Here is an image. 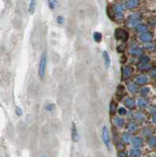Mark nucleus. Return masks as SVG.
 Here are the masks:
<instances>
[{
  "instance_id": "5701e85b",
  "label": "nucleus",
  "mask_w": 156,
  "mask_h": 157,
  "mask_svg": "<svg viewBox=\"0 0 156 157\" xmlns=\"http://www.w3.org/2000/svg\"><path fill=\"white\" fill-rule=\"evenodd\" d=\"M35 5H36V1L35 0H31L30 5H29V12L31 14H33L35 10Z\"/></svg>"
},
{
  "instance_id": "39448f33",
  "label": "nucleus",
  "mask_w": 156,
  "mask_h": 157,
  "mask_svg": "<svg viewBox=\"0 0 156 157\" xmlns=\"http://www.w3.org/2000/svg\"><path fill=\"white\" fill-rule=\"evenodd\" d=\"M129 53H130L132 55H135V56H141L143 54V50L140 47H132L130 49H129Z\"/></svg>"
},
{
  "instance_id": "a878e982",
  "label": "nucleus",
  "mask_w": 156,
  "mask_h": 157,
  "mask_svg": "<svg viewBox=\"0 0 156 157\" xmlns=\"http://www.w3.org/2000/svg\"><path fill=\"white\" fill-rule=\"evenodd\" d=\"M135 119H136V120H139V121H143V120H144L145 116H144V115L143 114V113L138 112V113H136V114L135 115Z\"/></svg>"
},
{
  "instance_id": "4be33fe9",
  "label": "nucleus",
  "mask_w": 156,
  "mask_h": 157,
  "mask_svg": "<svg viewBox=\"0 0 156 157\" xmlns=\"http://www.w3.org/2000/svg\"><path fill=\"white\" fill-rule=\"evenodd\" d=\"M116 108H117V103L115 101H112L111 104H110V108H109L111 114H114L116 112Z\"/></svg>"
},
{
  "instance_id": "4468645a",
  "label": "nucleus",
  "mask_w": 156,
  "mask_h": 157,
  "mask_svg": "<svg viewBox=\"0 0 156 157\" xmlns=\"http://www.w3.org/2000/svg\"><path fill=\"white\" fill-rule=\"evenodd\" d=\"M114 123H115L116 126H118L119 127H123L124 126V124H125L124 120H123L122 118H120V117H115L114 118Z\"/></svg>"
},
{
  "instance_id": "72a5a7b5",
  "label": "nucleus",
  "mask_w": 156,
  "mask_h": 157,
  "mask_svg": "<svg viewBox=\"0 0 156 157\" xmlns=\"http://www.w3.org/2000/svg\"><path fill=\"white\" fill-rule=\"evenodd\" d=\"M64 17H63L62 16H58V17H57V22L58 24H62L64 23Z\"/></svg>"
},
{
  "instance_id": "9b49d317",
  "label": "nucleus",
  "mask_w": 156,
  "mask_h": 157,
  "mask_svg": "<svg viewBox=\"0 0 156 157\" xmlns=\"http://www.w3.org/2000/svg\"><path fill=\"white\" fill-rule=\"evenodd\" d=\"M140 23V21L138 20H129L128 19L126 21V26L129 28H135Z\"/></svg>"
},
{
  "instance_id": "2f4dec72",
  "label": "nucleus",
  "mask_w": 156,
  "mask_h": 157,
  "mask_svg": "<svg viewBox=\"0 0 156 157\" xmlns=\"http://www.w3.org/2000/svg\"><path fill=\"white\" fill-rule=\"evenodd\" d=\"M131 154L133 156H135V157H138L140 154V151L139 149H133L131 151Z\"/></svg>"
},
{
  "instance_id": "79ce46f5",
  "label": "nucleus",
  "mask_w": 156,
  "mask_h": 157,
  "mask_svg": "<svg viewBox=\"0 0 156 157\" xmlns=\"http://www.w3.org/2000/svg\"><path fill=\"white\" fill-rule=\"evenodd\" d=\"M152 121H153V123H155V124H156V114L153 116V118H152Z\"/></svg>"
},
{
  "instance_id": "0eeeda50",
  "label": "nucleus",
  "mask_w": 156,
  "mask_h": 157,
  "mask_svg": "<svg viewBox=\"0 0 156 157\" xmlns=\"http://www.w3.org/2000/svg\"><path fill=\"white\" fill-rule=\"evenodd\" d=\"M71 138H72V141L75 142L78 141V140H79L78 130H77V127L74 123H72V127H71Z\"/></svg>"
},
{
  "instance_id": "20e7f679",
  "label": "nucleus",
  "mask_w": 156,
  "mask_h": 157,
  "mask_svg": "<svg viewBox=\"0 0 156 157\" xmlns=\"http://www.w3.org/2000/svg\"><path fill=\"white\" fill-rule=\"evenodd\" d=\"M139 38L140 40L144 42V43H148V42H151L153 38V35L151 32H148V31H146V32H144V33H141L139 36Z\"/></svg>"
},
{
  "instance_id": "423d86ee",
  "label": "nucleus",
  "mask_w": 156,
  "mask_h": 157,
  "mask_svg": "<svg viewBox=\"0 0 156 157\" xmlns=\"http://www.w3.org/2000/svg\"><path fill=\"white\" fill-rule=\"evenodd\" d=\"M139 3H140L139 0H128L126 4V6L127 9L132 10V9L137 7L139 6Z\"/></svg>"
},
{
  "instance_id": "f03ea898",
  "label": "nucleus",
  "mask_w": 156,
  "mask_h": 157,
  "mask_svg": "<svg viewBox=\"0 0 156 157\" xmlns=\"http://www.w3.org/2000/svg\"><path fill=\"white\" fill-rule=\"evenodd\" d=\"M115 37L117 40H120L122 42H126L129 38V33L122 28H116L115 31Z\"/></svg>"
},
{
  "instance_id": "c85d7f7f",
  "label": "nucleus",
  "mask_w": 156,
  "mask_h": 157,
  "mask_svg": "<svg viewBox=\"0 0 156 157\" xmlns=\"http://www.w3.org/2000/svg\"><path fill=\"white\" fill-rule=\"evenodd\" d=\"M148 143L151 146H155L156 145V137H154V136L151 137L150 140H149Z\"/></svg>"
},
{
  "instance_id": "1a4fd4ad",
  "label": "nucleus",
  "mask_w": 156,
  "mask_h": 157,
  "mask_svg": "<svg viewBox=\"0 0 156 157\" xmlns=\"http://www.w3.org/2000/svg\"><path fill=\"white\" fill-rule=\"evenodd\" d=\"M133 73V68L129 66H125L122 68V75L125 78H128Z\"/></svg>"
},
{
  "instance_id": "e433bc0d",
  "label": "nucleus",
  "mask_w": 156,
  "mask_h": 157,
  "mask_svg": "<svg viewBox=\"0 0 156 157\" xmlns=\"http://www.w3.org/2000/svg\"><path fill=\"white\" fill-rule=\"evenodd\" d=\"M16 114L17 115H19V116H20V115H22V110L20 108H16Z\"/></svg>"
},
{
  "instance_id": "9d476101",
  "label": "nucleus",
  "mask_w": 156,
  "mask_h": 157,
  "mask_svg": "<svg viewBox=\"0 0 156 157\" xmlns=\"http://www.w3.org/2000/svg\"><path fill=\"white\" fill-rule=\"evenodd\" d=\"M135 81L139 85H144L147 83L148 80H147V77L145 75H139L135 78Z\"/></svg>"
},
{
  "instance_id": "4c0bfd02",
  "label": "nucleus",
  "mask_w": 156,
  "mask_h": 157,
  "mask_svg": "<svg viewBox=\"0 0 156 157\" xmlns=\"http://www.w3.org/2000/svg\"><path fill=\"white\" fill-rule=\"evenodd\" d=\"M149 111H150V112H153V113H154V112H156V106H152V107H151L150 108V109H149Z\"/></svg>"
},
{
  "instance_id": "7ed1b4c3",
  "label": "nucleus",
  "mask_w": 156,
  "mask_h": 157,
  "mask_svg": "<svg viewBox=\"0 0 156 157\" xmlns=\"http://www.w3.org/2000/svg\"><path fill=\"white\" fill-rule=\"evenodd\" d=\"M102 139L103 141V143L105 144V145L108 148H110V136L108 129L106 127H103L102 130Z\"/></svg>"
},
{
  "instance_id": "6ab92c4d",
  "label": "nucleus",
  "mask_w": 156,
  "mask_h": 157,
  "mask_svg": "<svg viewBox=\"0 0 156 157\" xmlns=\"http://www.w3.org/2000/svg\"><path fill=\"white\" fill-rule=\"evenodd\" d=\"M102 34L100 32H98V31H96L93 33V39L94 41L96 42V43H100L101 40H102Z\"/></svg>"
},
{
  "instance_id": "c756f323",
  "label": "nucleus",
  "mask_w": 156,
  "mask_h": 157,
  "mask_svg": "<svg viewBox=\"0 0 156 157\" xmlns=\"http://www.w3.org/2000/svg\"><path fill=\"white\" fill-rule=\"evenodd\" d=\"M128 129H129V131L132 132V131H135V130L137 129V127H136V125L135 123H130L128 127Z\"/></svg>"
},
{
  "instance_id": "58836bf2",
  "label": "nucleus",
  "mask_w": 156,
  "mask_h": 157,
  "mask_svg": "<svg viewBox=\"0 0 156 157\" xmlns=\"http://www.w3.org/2000/svg\"><path fill=\"white\" fill-rule=\"evenodd\" d=\"M151 77H156V69H154V70L151 71Z\"/></svg>"
},
{
  "instance_id": "f3484780",
  "label": "nucleus",
  "mask_w": 156,
  "mask_h": 157,
  "mask_svg": "<svg viewBox=\"0 0 156 157\" xmlns=\"http://www.w3.org/2000/svg\"><path fill=\"white\" fill-rule=\"evenodd\" d=\"M151 66L148 63L147 64H146V63H140L138 65V68L140 71H147L149 69H151Z\"/></svg>"
},
{
  "instance_id": "6e6552de",
  "label": "nucleus",
  "mask_w": 156,
  "mask_h": 157,
  "mask_svg": "<svg viewBox=\"0 0 156 157\" xmlns=\"http://www.w3.org/2000/svg\"><path fill=\"white\" fill-rule=\"evenodd\" d=\"M102 56L103 58V61H105V66L107 68H108L110 67V65H111V57H110V55L107 51H103L102 53Z\"/></svg>"
},
{
  "instance_id": "a211bd4d",
  "label": "nucleus",
  "mask_w": 156,
  "mask_h": 157,
  "mask_svg": "<svg viewBox=\"0 0 156 157\" xmlns=\"http://www.w3.org/2000/svg\"><path fill=\"white\" fill-rule=\"evenodd\" d=\"M125 104H126V105L129 108H132L134 107L135 102H134V101L132 99V98H130V97H126V101H125Z\"/></svg>"
},
{
  "instance_id": "2eb2a0df",
  "label": "nucleus",
  "mask_w": 156,
  "mask_h": 157,
  "mask_svg": "<svg viewBox=\"0 0 156 157\" xmlns=\"http://www.w3.org/2000/svg\"><path fill=\"white\" fill-rule=\"evenodd\" d=\"M147 104H148V102L146 99H144V98L140 97L137 100V105L140 108H146L147 106Z\"/></svg>"
},
{
  "instance_id": "b1692460",
  "label": "nucleus",
  "mask_w": 156,
  "mask_h": 157,
  "mask_svg": "<svg viewBox=\"0 0 156 157\" xmlns=\"http://www.w3.org/2000/svg\"><path fill=\"white\" fill-rule=\"evenodd\" d=\"M133 144L135 147H140L142 145L143 141L140 138H139V137H135V138H133Z\"/></svg>"
},
{
  "instance_id": "bb28decb",
  "label": "nucleus",
  "mask_w": 156,
  "mask_h": 157,
  "mask_svg": "<svg viewBox=\"0 0 156 157\" xmlns=\"http://www.w3.org/2000/svg\"><path fill=\"white\" fill-rule=\"evenodd\" d=\"M140 60L141 63H146V64H147V63H149V61H150V58H149L146 55H141Z\"/></svg>"
},
{
  "instance_id": "393cba45",
  "label": "nucleus",
  "mask_w": 156,
  "mask_h": 157,
  "mask_svg": "<svg viewBox=\"0 0 156 157\" xmlns=\"http://www.w3.org/2000/svg\"><path fill=\"white\" fill-rule=\"evenodd\" d=\"M48 4L51 10H54L57 6V0H48Z\"/></svg>"
},
{
  "instance_id": "ddd939ff",
  "label": "nucleus",
  "mask_w": 156,
  "mask_h": 157,
  "mask_svg": "<svg viewBox=\"0 0 156 157\" xmlns=\"http://www.w3.org/2000/svg\"><path fill=\"white\" fill-rule=\"evenodd\" d=\"M127 89L129 91H130L132 94H136L138 91L137 87H136V85L134 83H127Z\"/></svg>"
},
{
  "instance_id": "f257e3e1",
  "label": "nucleus",
  "mask_w": 156,
  "mask_h": 157,
  "mask_svg": "<svg viewBox=\"0 0 156 157\" xmlns=\"http://www.w3.org/2000/svg\"><path fill=\"white\" fill-rule=\"evenodd\" d=\"M46 61H47L46 53L44 52L40 57L39 64H38V75H39L41 78H43L45 76V68H46Z\"/></svg>"
},
{
  "instance_id": "aec40b11",
  "label": "nucleus",
  "mask_w": 156,
  "mask_h": 157,
  "mask_svg": "<svg viewBox=\"0 0 156 157\" xmlns=\"http://www.w3.org/2000/svg\"><path fill=\"white\" fill-rule=\"evenodd\" d=\"M128 19L129 20H140L141 19V14H139V13H134V14H131L128 17Z\"/></svg>"
},
{
  "instance_id": "dca6fc26",
  "label": "nucleus",
  "mask_w": 156,
  "mask_h": 157,
  "mask_svg": "<svg viewBox=\"0 0 156 157\" xmlns=\"http://www.w3.org/2000/svg\"><path fill=\"white\" fill-rule=\"evenodd\" d=\"M147 26L144 24H139L136 26V31L138 32H140V33H144V32L147 31Z\"/></svg>"
},
{
  "instance_id": "c9c22d12",
  "label": "nucleus",
  "mask_w": 156,
  "mask_h": 157,
  "mask_svg": "<svg viewBox=\"0 0 156 157\" xmlns=\"http://www.w3.org/2000/svg\"><path fill=\"white\" fill-rule=\"evenodd\" d=\"M125 47H123V46H119L118 47H117V51L119 52V53H122V52H124V50H125V49H124Z\"/></svg>"
},
{
  "instance_id": "cd10ccee",
  "label": "nucleus",
  "mask_w": 156,
  "mask_h": 157,
  "mask_svg": "<svg viewBox=\"0 0 156 157\" xmlns=\"http://www.w3.org/2000/svg\"><path fill=\"white\" fill-rule=\"evenodd\" d=\"M118 112H119V114L120 115H126V113H127V111H126V109L125 108L121 107V108H119Z\"/></svg>"
},
{
  "instance_id": "a19ab883",
  "label": "nucleus",
  "mask_w": 156,
  "mask_h": 157,
  "mask_svg": "<svg viewBox=\"0 0 156 157\" xmlns=\"http://www.w3.org/2000/svg\"><path fill=\"white\" fill-rule=\"evenodd\" d=\"M119 157H126V154H125L124 152H121V153H119Z\"/></svg>"
},
{
  "instance_id": "412c9836",
  "label": "nucleus",
  "mask_w": 156,
  "mask_h": 157,
  "mask_svg": "<svg viewBox=\"0 0 156 157\" xmlns=\"http://www.w3.org/2000/svg\"><path fill=\"white\" fill-rule=\"evenodd\" d=\"M145 48L149 51H154L156 50V44L154 43H147L145 45Z\"/></svg>"
},
{
  "instance_id": "f704fd0d",
  "label": "nucleus",
  "mask_w": 156,
  "mask_h": 157,
  "mask_svg": "<svg viewBox=\"0 0 156 157\" xmlns=\"http://www.w3.org/2000/svg\"><path fill=\"white\" fill-rule=\"evenodd\" d=\"M122 138L124 139V141H126L129 142V139H130V136H129V134H126H126H123Z\"/></svg>"
},
{
  "instance_id": "473e14b6",
  "label": "nucleus",
  "mask_w": 156,
  "mask_h": 157,
  "mask_svg": "<svg viewBox=\"0 0 156 157\" xmlns=\"http://www.w3.org/2000/svg\"><path fill=\"white\" fill-rule=\"evenodd\" d=\"M54 108H55V105L54 104H49L45 107V110L48 111V112H52V111L54 109Z\"/></svg>"
},
{
  "instance_id": "7c9ffc66",
  "label": "nucleus",
  "mask_w": 156,
  "mask_h": 157,
  "mask_svg": "<svg viewBox=\"0 0 156 157\" xmlns=\"http://www.w3.org/2000/svg\"><path fill=\"white\" fill-rule=\"evenodd\" d=\"M140 92H141L142 95H147L148 93L150 92V88L149 87H144L140 90Z\"/></svg>"
},
{
  "instance_id": "ea45409f",
  "label": "nucleus",
  "mask_w": 156,
  "mask_h": 157,
  "mask_svg": "<svg viewBox=\"0 0 156 157\" xmlns=\"http://www.w3.org/2000/svg\"><path fill=\"white\" fill-rule=\"evenodd\" d=\"M126 61V58L124 56H122V57L120 58V62H122V63H124Z\"/></svg>"
},
{
  "instance_id": "f8f14e48",
  "label": "nucleus",
  "mask_w": 156,
  "mask_h": 157,
  "mask_svg": "<svg viewBox=\"0 0 156 157\" xmlns=\"http://www.w3.org/2000/svg\"><path fill=\"white\" fill-rule=\"evenodd\" d=\"M113 10H114V12L115 13V14H122V13H123V11H124L125 7H124V6L122 5V4H117L114 6Z\"/></svg>"
}]
</instances>
